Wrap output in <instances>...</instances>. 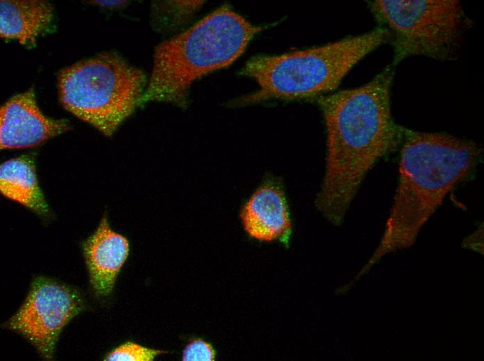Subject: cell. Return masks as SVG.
I'll return each mask as SVG.
<instances>
[{
  "label": "cell",
  "mask_w": 484,
  "mask_h": 361,
  "mask_svg": "<svg viewBox=\"0 0 484 361\" xmlns=\"http://www.w3.org/2000/svg\"><path fill=\"white\" fill-rule=\"evenodd\" d=\"M216 351L208 342L196 339L186 346L182 354L184 361H213Z\"/></svg>",
  "instance_id": "9a60e30c"
},
{
  "label": "cell",
  "mask_w": 484,
  "mask_h": 361,
  "mask_svg": "<svg viewBox=\"0 0 484 361\" xmlns=\"http://www.w3.org/2000/svg\"><path fill=\"white\" fill-rule=\"evenodd\" d=\"M147 76L116 53H101L60 71L63 107L106 136L141 106Z\"/></svg>",
  "instance_id": "5b68a950"
},
{
  "label": "cell",
  "mask_w": 484,
  "mask_h": 361,
  "mask_svg": "<svg viewBox=\"0 0 484 361\" xmlns=\"http://www.w3.org/2000/svg\"><path fill=\"white\" fill-rule=\"evenodd\" d=\"M263 28L224 4L154 50L151 76L141 105L159 101L186 108L197 79L228 67Z\"/></svg>",
  "instance_id": "3957f363"
},
{
  "label": "cell",
  "mask_w": 484,
  "mask_h": 361,
  "mask_svg": "<svg viewBox=\"0 0 484 361\" xmlns=\"http://www.w3.org/2000/svg\"><path fill=\"white\" fill-rule=\"evenodd\" d=\"M204 1H166L154 4L152 21L161 33L175 32L188 24L201 8Z\"/></svg>",
  "instance_id": "4fadbf2b"
},
{
  "label": "cell",
  "mask_w": 484,
  "mask_h": 361,
  "mask_svg": "<svg viewBox=\"0 0 484 361\" xmlns=\"http://www.w3.org/2000/svg\"><path fill=\"white\" fill-rule=\"evenodd\" d=\"M84 309L78 290L54 279L38 276L4 327L24 337L42 358L51 360L63 328Z\"/></svg>",
  "instance_id": "52a82bcc"
},
{
  "label": "cell",
  "mask_w": 484,
  "mask_h": 361,
  "mask_svg": "<svg viewBox=\"0 0 484 361\" xmlns=\"http://www.w3.org/2000/svg\"><path fill=\"white\" fill-rule=\"evenodd\" d=\"M90 288L99 299L109 296L129 253V243L114 231L104 215L96 230L83 242Z\"/></svg>",
  "instance_id": "30bf717a"
},
{
  "label": "cell",
  "mask_w": 484,
  "mask_h": 361,
  "mask_svg": "<svg viewBox=\"0 0 484 361\" xmlns=\"http://www.w3.org/2000/svg\"><path fill=\"white\" fill-rule=\"evenodd\" d=\"M1 149L31 148L70 129L68 122L45 116L33 87L10 97L1 108Z\"/></svg>",
  "instance_id": "ba28073f"
},
{
  "label": "cell",
  "mask_w": 484,
  "mask_h": 361,
  "mask_svg": "<svg viewBox=\"0 0 484 361\" xmlns=\"http://www.w3.org/2000/svg\"><path fill=\"white\" fill-rule=\"evenodd\" d=\"M0 8L1 37L22 44L34 43L53 18V8L45 1L3 0Z\"/></svg>",
  "instance_id": "7c38bea8"
},
{
  "label": "cell",
  "mask_w": 484,
  "mask_h": 361,
  "mask_svg": "<svg viewBox=\"0 0 484 361\" xmlns=\"http://www.w3.org/2000/svg\"><path fill=\"white\" fill-rule=\"evenodd\" d=\"M241 219L245 232L261 242H289L292 223L282 180L266 176L243 206Z\"/></svg>",
  "instance_id": "9c48e42d"
},
{
  "label": "cell",
  "mask_w": 484,
  "mask_h": 361,
  "mask_svg": "<svg viewBox=\"0 0 484 361\" xmlns=\"http://www.w3.org/2000/svg\"><path fill=\"white\" fill-rule=\"evenodd\" d=\"M166 353L150 349L133 342H127L108 353L106 361H152L159 355Z\"/></svg>",
  "instance_id": "5bb4252c"
},
{
  "label": "cell",
  "mask_w": 484,
  "mask_h": 361,
  "mask_svg": "<svg viewBox=\"0 0 484 361\" xmlns=\"http://www.w3.org/2000/svg\"><path fill=\"white\" fill-rule=\"evenodd\" d=\"M388 43L382 28L323 46L280 55L250 58L239 74L256 81L259 89L236 103L319 97L335 90L349 71L367 54Z\"/></svg>",
  "instance_id": "277c9868"
},
{
  "label": "cell",
  "mask_w": 484,
  "mask_h": 361,
  "mask_svg": "<svg viewBox=\"0 0 484 361\" xmlns=\"http://www.w3.org/2000/svg\"><path fill=\"white\" fill-rule=\"evenodd\" d=\"M392 206L367 268L386 254L411 246L448 193L469 179L481 162L479 144L446 133L404 128Z\"/></svg>",
  "instance_id": "7a4b0ae2"
},
{
  "label": "cell",
  "mask_w": 484,
  "mask_h": 361,
  "mask_svg": "<svg viewBox=\"0 0 484 361\" xmlns=\"http://www.w3.org/2000/svg\"><path fill=\"white\" fill-rule=\"evenodd\" d=\"M463 247L475 252L483 253V230L480 228L467 236L462 242Z\"/></svg>",
  "instance_id": "2e32d148"
},
{
  "label": "cell",
  "mask_w": 484,
  "mask_h": 361,
  "mask_svg": "<svg viewBox=\"0 0 484 361\" xmlns=\"http://www.w3.org/2000/svg\"><path fill=\"white\" fill-rule=\"evenodd\" d=\"M98 2H99V3L102 4V5L115 6V5L122 4L124 1H98Z\"/></svg>",
  "instance_id": "e0dca14e"
},
{
  "label": "cell",
  "mask_w": 484,
  "mask_h": 361,
  "mask_svg": "<svg viewBox=\"0 0 484 361\" xmlns=\"http://www.w3.org/2000/svg\"><path fill=\"white\" fill-rule=\"evenodd\" d=\"M369 7L378 27L388 35L394 67L413 56L453 59L471 25L456 0H376Z\"/></svg>",
  "instance_id": "8992f818"
},
{
  "label": "cell",
  "mask_w": 484,
  "mask_h": 361,
  "mask_svg": "<svg viewBox=\"0 0 484 361\" xmlns=\"http://www.w3.org/2000/svg\"><path fill=\"white\" fill-rule=\"evenodd\" d=\"M395 67L369 82L316 99L327 134L325 169L315 206L335 226L342 224L370 169L396 149L404 127L394 120L391 89Z\"/></svg>",
  "instance_id": "6da1fadb"
},
{
  "label": "cell",
  "mask_w": 484,
  "mask_h": 361,
  "mask_svg": "<svg viewBox=\"0 0 484 361\" xmlns=\"http://www.w3.org/2000/svg\"><path fill=\"white\" fill-rule=\"evenodd\" d=\"M2 195L41 217L49 218L51 211L40 187L34 160L22 156L3 162L0 166Z\"/></svg>",
  "instance_id": "8fae6325"
}]
</instances>
